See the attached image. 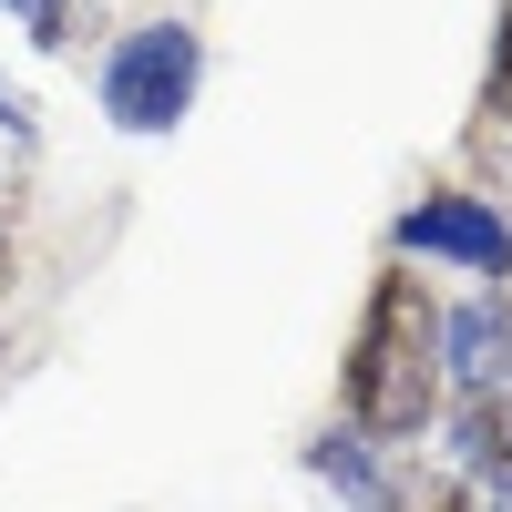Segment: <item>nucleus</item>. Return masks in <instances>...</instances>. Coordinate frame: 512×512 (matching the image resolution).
Instances as JSON below:
<instances>
[{"label": "nucleus", "mask_w": 512, "mask_h": 512, "mask_svg": "<svg viewBox=\"0 0 512 512\" xmlns=\"http://www.w3.org/2000/svg\"><path fill=\"white\" fill-rule=\"evenodd\" d=\"M0 11H11V31L41 41V52H62V41H72V0H0Z\"/></svg>", "instance_id": "6e6552de"}, {"label": "nucleus", "mask_w": 512, "mask_h": 512, "mask_svg": "<svg viewBox=\"0 0 512 512\" xmlns=\"http://www.w3.org/2000/svg\"><path fill=\"white\" fill-rule=\"evenodd\" d=\"M482 512H512V482H492V492H482Z\"/></svg>", "instance_id": "9d476101"}, {"label": "nucleus", "mask_w": 512, "mask_h": 512, "mask_svg": "<svg viewBox=\"0 0 512 512\" xmlns=\"http://www.w3.org/2000/svg\"><path fill=\"white\" fill-rule=\"evenodd\" d=\"M11 277H21V267H11V236H0V308H11Z\"/></svg>", "instance_id": "1a4fd4ad"}, {"label": "nucleus", "mask_w": 512, "mask_h": 512, "mask_svg": "<svg viewBox=\"0 0 512 512\" xmlns=\"http://www.w3.org/2000/svg\"><path fill=\"white\" fill-rule=\"evenodd\" d=\"M338 410H349V431L379 441V451H410L451 410V379H441V297L410 277V256L369 277V308L349 328V359H338Z\"/></svg>", "instance_id": "f257e3e1"}, {"label": "nucleus", "mask_w": 512, "mask_h": 512, "mask_svg": "<svg viewBox=\"0 0 512 512\" xmlns=\"http://www.w3.org/2000/svg\"><path fill=\"white\" fill-rule=\"evenodd\" d=\"M308 472H318L338 502H349V512H400V472L379 461V441H359V431H349V420L308 441Z\"/></svg>", "instance_id": "39448f33"}, {"label": "nucleus", "mask_w": 512, "mask_h": 512, "mask_svg": "<svg viewBox=\"0 0 512 512\" xmlns=\"http://www.w3.org/2000/svg\"><path fill=\"white\" fill-rule=\"evenodd\" d=\"M451 472H472L482 492L512 482V379H502V390H461L451 400Z\"/></svg>", "instance_id": "423d86ee"}, {"label": "nucleus", "mask_w": 512, "mask_h": 512, "mask_svg": "<svg viewBox=\"0 0 512 512\" xmlns=\"http://www.w3.org/2000/svg\"><path fill=\"white\" fill-rule=\"evenodd\" d=\"M441 379H451V400L461 390H502V379H512V308H502V287L441 308Z\"/></svg>", "instance_id": "20e7f679"}, {"label": "nucleus", "mask_w": 512, "mask_h": 512, "mask_svg": "<svg viewBox=\"0 0 512 512\" xmlns=\"http://www.w3.org/2000/svg\"><path fill=\"white\" fill-rule=\"evenodd\" d=\"M195 82H205L195 21H134L103 52V113H113V134H175V123L195 113Z\"/></svg>", "instance_id": "f03ea898"}, {"label": "nucleus", "mask_w": 512, "mask_h": 512, "mask_svg": "<svg viewBox=\"0 0 512 512\" xmlns=\"http://www.w3.org/2000/svg\"><path fill=\"white\" fill-rule=\"evenodd\" d=\"M390 246L420 256V267L512 287V216H502V195H461V185H451V195H420V205H400Z\"/></svg>", "instance_id": "7ed1b4c3"}, {"label": "nucleus", "mask_w": 512, "mask_h": 512, "mask_svg": "<svg viewBox=\"0 0 512 512\" xmlns=\"http://www.w3.org/2000/svg\"><path fill=\"white\" fill-rule=\"evenodd\" d=\"M0 359H11V349H0Z\"/></svg>", "instance_id": "f8f14e48"}, {"label": "nucleus", "mask_w": 512, "mask_h": 512, "mask_svg": "<svg viewBox=\"0 0 512 512\" xmlns=\"http://www.w3.org/2000/svg\"><path fill=\"white\" fill-rule=\"evenodd\" d=\"M502 308H512V287H502Z\"/></svg>", "instance_id": "9b49d317"}, {"label": "nucleus", "mask_w": 512, "mask_h": 512, "mask_svg": "<svg viewBox=\"0 0 512 512\" xmlns=\"http://www.w3.org/2000/svg\"><path fill=\"white\" fill-rule=\"evenodd\" d=\"M482 123H492V134H512V0H502V21H492V62H482Z\"/></svg>", "instance_id": "0eeeda50"}]
</instances>
